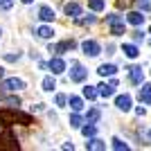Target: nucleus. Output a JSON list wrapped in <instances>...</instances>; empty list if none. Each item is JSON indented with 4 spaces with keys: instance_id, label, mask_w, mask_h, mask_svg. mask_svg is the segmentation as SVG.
<instances>
[{
    "instance_id": "obj_7",
    "label": "nucleus",
    "mask_w": 151,
    "mask_h": 151,
    "mask_svg": "<svg viewBox=\"0 0 151 151\" xmlns=\"http://www.w3.org/2000/svg\"><path fill=\"white\" fill-rule=\"evenodd\" d=\"M47 68L52 70V75H63V72H65V61H63L61 57H54V59H50Z\"/></svg>"
},
{
    "instance_id": "obj_20",
    "label": "nucleus",
    "mask_w": 151,
    "mask_h": 151,
    "mask_svg": "<svg viewBox=\"0 0 151 151\" xmlns=\"http://www.w3.org/2000/svg\"><path fill=\"white\" fill-rule=\"evenodd\" d=\"M83 97H86V99H97V97H99V95H97V86H86V88H83Z\"/></svg>"
},
{
    "instance_id": "obj_12",
    "label": "nucleus",
    "mask_w": 151,
    "mask_h": 151,
    "mask_svg": "<svg viewBox=\"0 0 151 151\" xmlns=\"http://www.w3.org/2000/svg\"><path fill=\"white\" fill-rule=\"evenodd\" d=\"M126 23L133 25V27H140L142 23H145V16H142L140 12H129V14H126Z\"/></svg>"
},
{
    "instance_id": "obj_32",
    "label": "nucleus",
    "mask_w": 151,
    "mask_h": 151,
    "mask_svg": "<svg viewBox=\"0 0 151 151\" xmlns=\"http://www.w3.org/2000/svg\"><path fill=\"white\" fill-rule=\"evenodd\" d=\"M133 41H135V43L145 41V34H142V32H133Z\"/></svg>"
},
{
    "instance_id": "obj_3",
    "label": "nucleus",
    "mask_w": 151,
    "mask_h": 151,
    "mask_svg": "<svg viewBox=\"0 0 151 151\" xmlns=\"http://www.w3.org/2000/svg\"><path fill=\"white\" fill-rule=\"evenodd\" d=\"M81 50H83V54H86V57H99V54H101L99 43H97V41H93V38L83 41V43H81Z\"/></svg>"
},
{
    "instance_id": "obj_21",
    "label": "nucleus",
    "mask_w": 151,
    "mask_h": 151,
    "mask_svg": "<svg viewBox=\"0 0 151 151\" xmlns=\"http://www.w3.org/2000/svg\"><path fill=\"white\" fill-rule=\"evenodd\" d=\"M88 7L93 12H104V9H106V2H104V0H88Z\"/></svg>"
},
{
    "instance_id": "obj_36",
    "label": "nucleus",
    "mask_w": 151,
    "mask_h": 151,
    "mask_svg": "<svg viewBox=\"0 0 151 151\" xmlns=\"http://www.w3.org/2000/svg\"><path fill=\"white\" fill-rule=\"evenodd\" d=\"M2 77H5V68H2V65H0V79H2Z\"/></svg>"
},
{
    "instance_id": "obj_28",
    "label": "nucleus",
    "mask_w": 151,
    "mask_h": 151,
    "mask_svg": "<svg viewBox=\"0 0 151 151\" xmlns=\"http://www.w3.org/2000/svg\"><path fill=\"white\" fill-rule=\"evenodd\" d=\"M75 20L79 23V25H93V23H95V16H83V18L79 16V18H75Z\"/></svg>"
},
{
    "instance_id": "obj_22",
    "label": "nucleus",
    "mask_w": 151,
    "mask_h": 151,
    "mask_svg": "<svg viewBox=\"0 0 151 151\" xmlns=\"http://www.w3.org/2000/svg\"><path fill=\"white\" fill-rule=\"evenodd\" d=\"M111 142H113V145H111V147H113L115 151H126V149H129V145H126V142H124V140H122V138H113V140H111Z\"/></svg>"
},
{
    "instance_id": "obj_11",
    "label": "nucleus",
    "mask_w": 151,
    "mask_h": 151,
    "mask_svg": "<svg viewBox=\"0 0 151 151\" xmlns=\"http://www.w3.org/2000/svg\"><path fill=\"white\" fill-rule=\"evenodd\" d=\"M81 5H79V2H68V5H65V16H70V18H79V16H81Z\"/></svg>"
},
{
    "instance_id": "obj_37",
    "label": "nucleus",
    "mask_w": 151,
    "mask_h": 151,
    "mask_svg": "<svg viewBox=\"0 0 151 151\" xmlns=\"http://www.w3.org/2000/svg\"><path fill=\"white\" fill-rule=\"evenodd\" d=\"M23 2H25V5H32V2H34V0H23Z\"/></svg>"
},
{
    "instance_id": "obj_16",
    "label": "nucleus",
    "mask_w": 151,
    "mask_h": 151,
    "mask_svg": "<svg viewBox=\"0 0 151 151\" xmlns=\"http://www.w3.org/2000/svg\"><path fill=\"white\" fill-rule=\"evenodd\" d=\"M36 36H38V38H43V41H50V38L54 36V29H52L50 25H41V27L36 29Z\"/></svg>"
},
{
    "instance_id": "obj_38",
    "label": "nucleus",
    "mask_w": 151,
    "mask_h": 151,
    "mask_svg": "<svg viewBox=\"0 0 151 151\" xmlns=\"http://www.w3.org/2000/svg\"><path fill=\"white\" fill-rule=\"evenodd\" d=\"M149 138H151V129H149Z\"/></svg>"
},
{
    "instance_id": "obj_24",
    "label": "nucleus",
    "mask_w": 151,
    "mask_h": 151,
    "mask_svg": "<svg viewBox=\"0 0 151 151\" xmlns=\"http://www.w3.org/2000/svg\"><path fill=\"white\" fill-rule=\"evenodd\" d=\"M95 133H97V126H95V124H88V126H81V135H83V138H93Z\"/></svg>"
},
{
    "instance_id": "obj_26",
    "label": "nucleus",
    "mask_w": 151,
    "mask_h": 151,
    "mask_svg": "<svg viewBox=\"0 0 151 151\" xmlns=\"http://www.w3.org/2000/svg\"><path fill=\"white\" fill-rule=\"evenodd\" d=\"M72 47H75V43H72V41H63V43L57 45V52H68V50H72Z\"/></svg>"
},
{
    "instance_id": "obj_15",
    "label": "nucleus",
    "mask_w": 151,
    "mask_h": 151,
    "mask_svg": "<svg viewBox=\"0 0 151 151\" xmlns=\"http://www.w3.org/2000/svg\"><path fill=\"white\" fill-rule=\"evenodd\" d=\"M138 97H140V101H142V104H151V83H142V88H140Z\"/></svg>"
},
{
    "instance_id": "obj_19",
    "label": "nucleus",
    "mask_w": 151,
    "mask_h": 151,
    "mask_svg": "<svg viewBox=\"0 0 151 151\" xmlns=\"http://www.w3.org/2000/svg\"><path fill=\"white\" fill-rule=\"evenodd\" d=\"M0 104H2V106H9V108H16V106H20V99L18 97H2Z\"/></svg>"
},
{
    "instance_id": "obj_23",
    "label": "nucleus",
    "mask_w": 151,
    "mask_h": 151,
    "mask_svg": "<svg viewBox=\"0 0 151 151\" xmlns=\"http://www.w3.org/2000/svg\"><path fill=\"white\" fill-rule=\"evenodd\" d=\"M68 124L72 126V129H79V126H81V117H79V113H77V111H72V115L68 117Z\"/></svg>"
},
{
    "instance_id": "obj_29",
    "label": "nucleus",
    "mask_w": 151,
    "mask_h": 151,
    "mask_svg": "<svg viewBox=\"0 0 151 151\" xmlns=\"http://www.w3.org/2000/svg\"><path fill=\"white\" fill-rule=\"evenodd\" d=\"M54 104H57L59 108H63L68 104V97H65V95H57V97H54Z\"/></svg>"
},
{
    "instance_id": "obj_17",
    "label": "nucleus",
    "mask_w": 151,
    "mask_h": 151,
    "mask_svg": "<svg viewBox=\"0 0 151 151\" xmlns=\"http://www.w3.org/2000/svg\"><path fill=\"white\" fill-rule=\"evenodd\" d=\"M86 149H95V151H101V149H106V142L99 138H90L88 142H86Z\"/></svg>"
},
{
    "instance_id": "obj_13",
    "label": "nucleus",
    "mask_w": 151,
    "mask_h": 151,
    "mask_svg": "<svg viewBox=\"0 0 151 151\" xmlns=\"http://www.w3.org/2000/svg\"><path fill=\"white\" fill-rule=\"evenodd\" d=\"M41 90H45V93H54V90H57V81H54V77H52V75L43 77V81H41Z\"/></svg>"
},
{
    "instance_id": "obj_40",
    "label": "nucleus",
    "mask_w": 151,
    "mask_h": 151,
    "mask_svg": "<svg viewBox=\"0 0 151 151\" xmlns=\"http://www.w3.org/2000/svg\"><path fill=\"white\" fill-rule=\"evenodd\" d=\"M149 34H151V27H149Z\"/></svg>"
},
{
    "instance_id": "obj_10",
    "label": "nucleus",
    "mask_w": 151,
    "mask_h": 151,
    "mask_svg": "<svg viewBox=\"0 0 151 151\" xmlns=\"http://www.w3.org/2000/svg\"><path fill=\"white\" fill-rule=\"evenodd\" d=\"M97 95L104 97V99H108V97L115 95V86L113 83H99V86H97Z\"/></svg>"
},
{
    "instance_id": "obj_31",
    "label": "nucleus",
    "mask_w": 151,
    "mask_h": 151,
    "mask_svg": "<svg viewBox=\"0 0 151 151\" xmlns=\"http://www.w3.org/2000/svg\"><path fill=\"white\" fill-rule=\"evenodd\" d=\"M12 0H0V9H2V12H9V9H12Z\"/></svg>"
},
{
    "instance_id": "obj_4",
    "label": "nucleus",
    "mask_w": 151,
    "mask_h": 151,
    "mask_svg": "<svg viewBox=\"0 0 151 151\" xmlns=\"http://www.w3.org/2000/svg\"><path fill=\"white\" fill-rule=\"evenodd\" d=\"M86 77H88V70L83 68V65H79V63H75V68L70 70V81L81 83V81H86Z\"/></svg>"
},
{
    "instance_id": "obj_6",
    "label": "nucleus",
    "mask_w": 151,
    "mask_h": 151,
    "mask_svg": "<svg viewBox=\"0 0 151 151\" xmlns=\"http://www.w3.org/2000/svg\"><path fill=\"white\" fill-rule=\"evenodd\" d=\"M131 104H133V99H131V95H117L115 97V106H117V111H131Z\"/></svg>"
},
{
    "instance_id": "obj_39",
    "label": "nucleus",
    "mask_w": 151,
    "mask_h": 151,
    "mask_svg": "<svg viewBox=\"0 0 151 151\" xmlns=\"http://www.w3.org/2000/svg\"><path fill=\"white\" fill-rule=\"evenodd\" d=\"M0 36H2V29H0Z\"/></svg>"
},
{
    "instance_id": "obj_34",
    "label": "nucleus",
    "mask_w": 151,
    "mask_h": 151,
    "mask_svg": "<svg viewBox=\"0 0 151 151\" xmlns=\"http://www.w3.org/2000/svg\"><path fill=\"white\" fill-rule=\"evenodd\" d=\"M138 5L142 7V9H149V2H147V0H138Z\"/></svg>"
},
{
    "instance_id": "obj_5",
    "label": "nucleus",
    "mask_w": 151,
    "mask_h": 151,
    "mask_svg": "<svg viewBox=\"0 0 151 151\" xmlns=\"http://www.w3.org/2000/svg\"><path fill=\"white\" fill-rule=\"evenodd\" d=\"M38 18L43 20V23H52V20L57 18V14H54V9L50 5H41L38 7Z\"/></svg>"
},
{
    "instance_id": "obj_14",
    "label": "nucleus",
    "mask_w": 151,
    "mask_h": 151,
    "mask_svg": "<svg viewBox=\"0 0 151 151\" xmlns=\"http://www.w3.org/2000/svg\"><path fill=\"white\" fill-rule=\"evenodd\" d=\"M122 52H124L129 59H138L140 57V50H138V45H135V43H124V45H122Z\"/></svg>"
},
{
    "instance_id": "obj_18",
    "label": "nucleus",
    "mask_w": 151,
    "mask_h": 151,
    "mask_svg": "<svg viewBox=\"0 0 151 151\" xmlns=\"http://www.w3.org/2000/svg\"><path fill=\"white\" fill-rule=\"evenodd\" d=\"M68 104H70V108H72V111H77V113H79V111H83V99H81V97H77V95H70Z\"/></svg>"
},
{
    "instance_id": "obj_25",
    "label": "nucleus",
    "mask_w": 151,
    "mask_h": 151,
    "mask_svg": "<svg viewBox=\"0 0 151 151\" xmlns=\"http://www.w3.org/2000/svg\"><path fill=\"white\" fill-rule=\"evenodd\" d=\"M99 108H90V111H88V113H86V120H88V122H97V120H99Z\"/></svg>"
},
{
    "instance_id": "obj_8",
    "label": "nucleus",
    "mask_w": 151,
    "mask_h": 151,
    "mask_svg": "<svg viewBox=\"0 0 151 151\" xmlns=\"http://www.w3.org/2000/svg\"><path fill=\"white\" fill-rule=\"evenodd\" d=\"M129 79H131V83L140 86V83H142V79H145L142 68H140V65H131V68H129Z\"/></svg>"
},
{
    "instance_id": "obj_33",
    "label": "nucleus",
    "mask_w": 151,
    "mask_h": 151,
    "mask_svg": "<svg viewBox=\"0 0 151 151\" xmlns=\"http://www.w3.org/2000/svg\"><path fill=\"white\" fill-rule=\"evenodd\" d=\"M145 113H147V108H145V106H138V108H135V115H140V117H142Z\"/></svg>"
},
{
    "instance_id": "obj_1",
    "label": "nucleus",
    "mask_w": 151,
    "mask_h": 151,
    "mask_svg": "<svg viewBox=\"0 0 151 151\" xmlns=\"http://www.w3.org/2000/svg\"><path fill=\"white\" fill-rule=\"evenodd\" d=\"M25 88H27V81L23 77H9L2 81V90H7V93H20Z\"/></svg>"
},
{
    "instance_id": "obj_30",
    "label": "nucleus",
    "mask_w": 151,
    "mask_h": 151,
    "mask_svg": "<svg viewBox=\"0 0 151 151\" xmlns=\"http://www.w3.org/2000/svg\"><path fill=\"white\" fill-rule=\"evenodd\" d=\"M29 111H32V113H43V111H45V104H32Z\"/></svg>"
},
{
    "instance_id": "obj_2",
    "label": "nucleus",
    "mask_w": 151,
    "mask_h": 151,
    "mask_svg": "<svg viewBox=\"0 0 151 151\" xmlns=\"http://www.w3.org/2000/svg\"><path fill=\"white\" fill-rule=\"evenodd\" d=\"M106 20L111 23V34H113V36H122V34H124V20H122L117 14H111Z\"/></svg>"
},
{
    "instance_id": "obj_9",
    "label": "nucleus",
    "mask_w": 151,
    "mask_h": 151,
    "mask_svg": "<svg viewBox=\"0 0 151 151\" xmlns=\"http://www.w3.org/2000/svg\"><path fill=\"white\" fill-rule=\"evenodd\" d=\"M117 72V65L115 63H101L99 68H97V75L99 77H113Z\"/></svg>"
},
{
    "instance_id": "obj_27",
    "label": "nucleus",
    "mask_w": 151,
    "mask_h": 151,
    "mask_svg": "<svg viewBox=\"0 0 151 151\" xmlns=\"http://www.w3.org/2000/svg\"><path fill=\"white\" fill-rule=\"evenodd\" d=\"M2 59H5L7 63H16L20 59V52H16V54H12V52H5V54H2Z\"/></svg>"
},
{
    "instance_id": "obj_35",
    "label": "nucleus",
    "mask_w": 151,
    "mask_h": 151,
    "mask_svg": "<svg viewBox=\"0 0 151 151\" xmlns=\"http://www.w3.org/2000/svg\"><path fill=\"white\" fill-rule=\"evenodd\" d=\"M61 149H75V145H72V142H63Z\"/></svg>"
}]
</instances>
